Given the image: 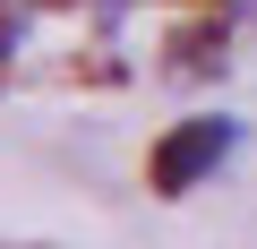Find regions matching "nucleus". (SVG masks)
<instances>
[{"label": "nucleus", "instance_id": "obj_1", "mask_svg": "<svg viewBox=\"0 0 257 249\" xmlns=\"http://www.w3.org/2000/svg\"><path fill=\"white\" fill-rule=\"evenodd\" d=\"M240 146V120H223V112H206V120H180V129L155 146V163H146V181L163 189V198H189L206 172H223V155Z\"/></svg>", "mask_w": 257, "mask_h": 249}]
</instances>
